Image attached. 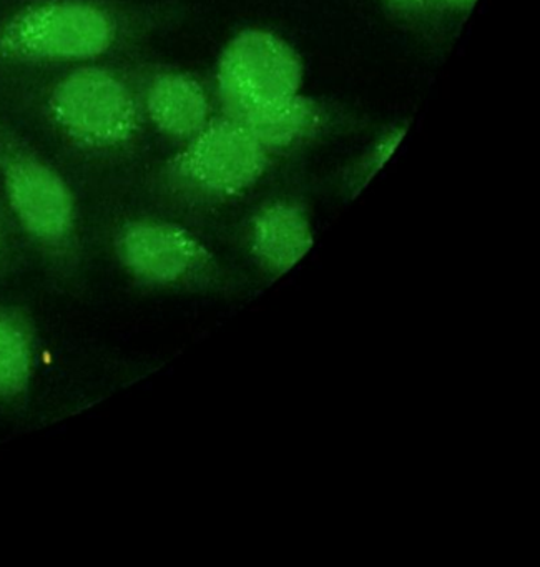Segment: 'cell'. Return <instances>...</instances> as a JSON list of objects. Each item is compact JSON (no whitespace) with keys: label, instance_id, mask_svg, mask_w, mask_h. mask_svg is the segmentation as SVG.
I'll use <instances>...</instances> for the list:
<instances>
[{"label":"cell","instance_id":"obj_1","mask_svg":"<svg viewBox=\"0 0 540 567\" xmlns=\"http://www.w3.org/2000/svg\"><path fill=\"white\" fill-rule=\"evenodd\" d=\"M271 158L241 122L221 115L167 161L162 181L174 197L188 204H227L258 185Z\"/></svg>","mask_w":540,"mask_h":567},{"label":"cell","instance_id":"obj_2","mask_svg":"<svg viewBox=\"0 0 540 567\" xmlns=\"http://www.w3.org/2000/svg\"><path fill=\"white\" fill-rule=\"evenodd\" d=\"M117 39V22L87 0H39L0 25V58L25 64H91Z\"/></svg>","mask_w":540,"mask_h":567},{"label":"cell","instance_id":"obj_3","mask_svg":"<svg viewBox=\"0 0 540 567\" xmlns=\"http://www.w3.org/2000/svg\"><path fill=\"white\" fill-rule=\"evenodd\" d=\"M48 114L59 132L85 151H124L142 127L141 99L115 72L84 64L55 82Z\"/></svg>","mask_w":540,"mask_h":567},{"label":"cell","instance_id":"obj_4","mask_svg":"<svg viewBox=\"0 0 540 567\" xmlns=\"http://www.w3.org/2000/svg\"><path fill=\"white\" fill-rule=\"evenodd\" d=\"M304 68L297 49L267 29H243L230 39L217 64L221 115L247 112L300 94Z\"/></svg>","mask_w":540,"mask_h":567},{"label":"cell","instance_id":"obj_5","mask_svg":"<svg viewBox=\"0 0 540 567\" xmlns=\"http://www.w3.org/2000/svg\"><path fill=\"white\" fill-rule=\"evenodd\" d=\"M0 178L12 214L29 237L48 250H68L77 208L65 178L21 144L0 137Z\"/></svg>","mask_w":540,"mask_h":567},{"label":"cell","instance_id":"obj_6","mask_svg":"<svg viewBox=\"0 0 540 567\" xmlns=\"http://www.w3.org/2000/svg\"><path fill=\"white\" fill-rule=\"evenodd\" d=\"M115 254L124 270L144 287L198 288L217 277V258L210 248L174 221H128L115 238Z\"/></svg>","mask_w":540,"mask_h":567},{"label":"cell","instance_id":"obj_7","mask_svg":"<svg viewBox=\"0 0 540 567\" xmlns=\"http://www.w3.org/2000/svg\"><path fill=\"white\" fill-rule=\"evenodd\" d=\"M313 247V224L303 205L297 202H271L250 220L248 254L271 277L290 274Z\"/></svg>","mask_w":540,"mask_h":567},{"label":"cell","instance_id":"obj_8","mask_svg":"<svg viewBox=\"0 0 540 567\" xmlns=\"http://www.w3.org/2000/svg\"><path fill=\"white\" fill-rule=\"evenodd\" d=\"M142 115L170 141H191L211 118V104L204 85L187 72L164 71L152 75L141 101Z\"/></svg>","mask_w":540,"mask_h":567},{"label":"cell","instance_id":"obj_9","mask_svg":"<svg viewBox=\"0 0 540 567\" xmlns=\"http://www.w3.org/2000/svg\"><path fill=\"white\" fill-rule=\"evenodd\" d=\"M238 122L274 155L313 141L326 124V111L320 102L300 92L284 101L253 109Z\"/></svg>","mask_w":540,"mask_h":567},{"label":"cell","instance_id":"obj_10","mask_svg":"<svg viewBox=\"0 0 540 567\" xmlns=\"http://www.w3.org/2000/svg\"><path fill=\"white\" fill-rule=\"evenodd\" d=\"M34 374V331L14 308L0 307V401L21 400Z\"/></svg>","mask_w":540,"mask_h":567},{"label":"cell","instance_id":"obj_11","mask_svg":"<svg viewBox=\"0 0 540 567\" xmlns=\"http://www.w3.org/2000/svg\"><path fill=\"white\" fill-rule=\"evenodd\" d=\"M406 132V125H396V127H391L390 131L384 132L383 137L377 138L371 145L370 151L366 152V155L361 158L360 165H357L361 185L367 184L387 164V161L393 157L394 152L403 142Z\"/></svg>","mask_w":540,"mask_h":567},{"label":"cell","instance_id":"obj_12","mask_svg":"<svg viewBox=\"0 0 540 567\" xmlns=\"http://www.w3.org/2000/svg\"><path fill=\"white\" fill-rule=\"evenodd\" d=\"M384 4L399 16L414 18V16L430 14L429 0H384Z\"/></svg>","mask_w":540,"mask_h":567},{"label":"cell","instance_id":"obj_13","mask_svg":"<svg viewBox=\"0 0 540 567\" xmlns=\"http://www.w3.org/2000/svg\"><path fill=\"white\" fill-rule=\"evenodd\" d=\"M476 4L477 0H429L430 11L447 14H466Z\"/></svg>","mask_w":540,"mask_h":567}]
</instances>
